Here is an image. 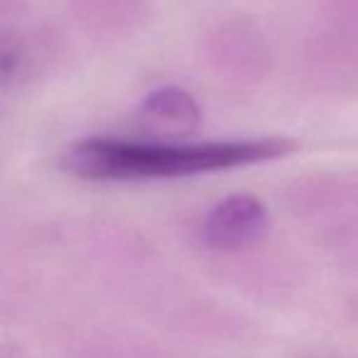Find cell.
I'll return each mask as SVG.
<instances>
[{"label": "cell", "mask_w": 358, "mask_h": 358, "mask_svg": "<svg viewBox=\"0 0 358 358\" xmlns=\"http://www.w3.org/2000/svg\"><path fill=\"white\" fill-rule=\"evenodd\" d=\"M295 149L292 139L261 137L231 142H129L93 137L76 142L64 156V169L85 180H151L213 173L273 161Z\"/></svg>", "instance_id": "6da1fadb"}, {"label": "cell", "mask_w": 358, "mask_h": 358, "mask_svg": "<svg viewBox=\"0 0 358 358\" xmlns=\"http://www.w3.org/2000/svg\"><path fill=\"white\" fill-rule=\"evenodd\" d=\"M268 213L254 195H229L220 200L203 222V239L215 251H239L254 244L266 229Z\"/></svg>", "instance_id": "7a4b0ae2"}, {"label": "cell", "mask_w": 358, "mask_h": 358, "mask_svg": "<svg viewBox=\"0 0 358 358\" xmlns=\"http://www.w3.org/2000/svg\"><path fill=\"white\" fill-rule=\"evenodd\" d=\"M142 115L161 134H190L200 122L198 105L180 88L154 90L144 100Z\"/></svg>", "instance_id": "3957f363"}]
</instances>
